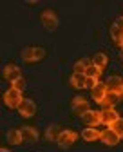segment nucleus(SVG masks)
<instances>
[{"label": "nucleus", "instance_id": "obj_23", "mask_svg": "<svg viewBox=\"0 0 123 152\" xmlns=\"http://www.w3.org/2000/svg\"><path fill=\"white\" fill-rule=\"evenodd\" d=\"M111 129L116 132V134H119V138L123 136V118H118L112 125H111Z\"/></svg>", "mask_w": 123, "mask_h": 152}, {"label": "nucleus", "instance_id": "obj_24", "mask_svg": "<svg viewBox=\"0 0 123 152\" xmlns=\"http://www.w3.org/2000/svg\"><path fill=\"white\" fill-rule=\"evenodd\" d=\"M11 87H13V89H16V91H22V89L26 87V82H24V78H18V80H15V82L11 83Z\"/></svg>", "mask_w": 123, "mask_h": 152}, {"label": "nucleus", "instance_id": "obj_2", "mask_svg": "<svg viewBox=\"0 0 123 152\" xmlns=\"http://www.w3.org/2000/svg\"><path fill=\"white\" fill-rule=\"evenodd\" d=\"M76 140H78V132H74V130H69V129H65V130H62V134L58 136L56 143H58V147H60V148H64V150H65V148L72 147Z\"/></svg>", "mask_w": 123, "mask_h": 152}, {"label": "nucleus", "instance_id": "obj_14", "mask_svg": "<svg viewBox=\"0 0 123 152\" xmlns=\"http://www.w3.org/2000/svg\"><path fill=\"white\" fill-rule=\"evenodd\" d=\"M71 85L74 87V89H85V85H87V76L83 74V72H74L72 76H71Z\"/></svg>", "mask_w": 123, "mask_h": 152}, {"label": "nucleus", "instance_id": "obj_25", "mask_svg": "<svg viewBox=\"0 0 123 152\" xmlns=\"http://www.w3.org/2000/svg\"><path fill=\"white\" fill-rule=\"evenodd\" d=\"M96 83H98V80H94V78H87V85H85V89H94L96 87Z\"/></svg>", "mask_w": 123, "mask_h": 152}, {"label": "nucleus", "instance_id": "obj_4", "mask_svg": "<svg viewBox=\"0 0 123 152\" xmlns=\"http://www.w3.org/2000/svg\"><path fill=\"white\" fill-rule=\"evenodd\" d=\"M22 91H16V89H9L4 92V103L9 107V109H18V105L22 103Z\"/></svg>", "mask_w": 123, "mask_h": 152}, {"label": "nucleus", "instance_id": "obj_1", "mask_svg": "<svg viewBox=\"0 0 123 152\" xmlns=\"http://www.w3.org/2000/svg\"><path fill=\"white\" fill-rule=\"evenodd\" d=\"M45 58V49L44 47H26L22 51V60L27 64H34Z\"/></svg>", "mask_w": 123, "mask_h": 152}, {"label": "nucleus", "instance_id": "obj_15", "mask_svg": "<svg viewBox=\"0 0 123 152\" xmlns=\"http://www.w3.org/2000/svg\"><path fill=\"white\" fill-rule=\"evenodd\" d=\"M105 85H107V91H116V92L123 94V80L119 78V76H111Z\"/></svg>", "mask_w": 123, "mask_h": 152}, {"label": "nucleus", "instance_id": "obj_19", "mask_svg": "<svg viewBox=\"0 0 123 152\" xmlns=\"http://www.w3.org/2000/svg\"><path fill=\"white\" fill-rule=\"evenodd\" d=\"M60 134H62V129H60L58 125H51V127H47V130H45V140L56 141Z\"/></svg>", "mask_w": 123, "mask_h": 152}, {"label": "nucleus", "instance_id": "obj_3", "mask_svg": "<svg viewBox=\"0 0 123 152\" xmlns=\"http://www.w3.org/2000/svg\"><path fill=\"white\" fill-rule=\"evenodd\" d=\"M40 20H42V24H44V27H45L47 31H54V29L58 27V24H60L58 15H56L53 9L42 11V15H40Z\"/></svg>", "mask_w": 123, "mask_h": 152}, {"label": "nucleus", "instance_id": "obj_27", "mask_svg": "<svg viewBox=\"0 0 123 152\" xmlns=\"http://www.w3.org/2000/svg\"><path fill=\"white\" fill-rule=\"evenodd\" d=\"M121 51H123V44H121Z\"/></svg>", "mask_w": 123, "mask_h": 152}, {"label": "nucleus", "instance_id": "obj_6", "mask_svg": "<svg viewBox=\"0 0 123 152\" xmlns=\"http://www.w3.org/2000/svg\"><path fill=\"white\" fill-rule=\"evenodd\" d=\"M16 110L20 112V116H22V118H31V116H34V112H36V105H34V102H33V100L24 98V100H22V103L18 105V109H16Z\"/></svg>", "mask_w": 123, "mask_h": 152}, {"label": "nucleus", "instance_id": "obj_26", "mask_svg": "<svg viewBox=\"0 0 123 152\" xmlns=\"http://www.w3.org/2000/svg\"><path fill=\"white\" fill-rule=\"evenodd\" d=\"M114 26H118L119 29H123V16H119V18H118V20L114 22Z\"/></svg>", "mask_w": 123, "mask_h": 152}, {"label": "nucleus", "instance_id": "obj_8", "mask_svg": "<svg viewBox=\"0 0 123 152\" xmlns=\"http://www.w3.org/2000/svg\"><path fill=\"white\" fill-rule=\"evenodd\" d=\"M2 76H4V80H7V82L13 83L15 80L22 78V72H20V67H18V65L7 64V65H4V69H2Z\"/></svg>", "mask_w": 123, "mask_h": 152}, {"label": "nucleus", "instance_id": "obj_22", "mask_svg": "<svg viewBox=\"0 0 123 152\" xmlns=\"http://www.w3.org/2000/svg\"><path fill=\"white\" fill-rule=\"evenodd\" d=\"M100 74H101V69L100 67H96V65H89L87 67V71H85V76H87V78H94V80H98L100 78Z\"/></svg>", "mask_w": 123, "mask_h": 152}, {"label": "nucleus", "instance_id": "obj_18", "mask_svg": "<svg viewBox=\"0 0 123 152\" xmlns=\"http://www.w3.org/2000/svg\"><path fill=\"white\" fill-rule=\"evenodd\" d=\"M107 64H109V58H107L105 53H98V54H94L92 65H96V67H100L101 71H103V67H107Z\"/></svg>", "mask_w": 123, "mask_h": 152}, {"label": "nucleus", "instance_id": "obj_17", "mask_svg": "<svg viewBox=\"0 0 123 152\" xmlns=\"http://www.w3.org/2000/svg\"><path fill=\"white\" fill-rule=\"evenodd\" d=\"M6 140H7V143H11V145H20L24 140H22V134H20V130L18 129H9L7 132H6Z\"/></svg>", "mask_w": 123, "mask_h": 152}, {"label": "nucleus", "instance_id": "obj_12", "mask_svg": "<svg viewBox=\"0 0 123 152\" xmlns=\"http://www.w3.org/2000/svg\"><path fill=\"white\" fill-rule=\"evenodd\" d=\"M91 94H92V98H94L96 103H101V102H103V98H105V94H107V85L101 83V82H98L96 87L91 91Z\"/></svg>", "mask_w": 123, "mask_h": 152}, {"label": "nucleus", "instance_id": "obj_21", "mask_svg": "<svg viewBox=\"0 0 123 152\" xmlns=\"http://www.w3.org/2000/svg\"><path fill=\"white\" fill-rule=\"evenodd\" d=\"M92 64V60H87V58H81V60H78L76 64H74V72H83L85 74V71H87V67Z\"/></svg>", "mask_w": 123, "mask_h": 152}, {"label": "nucleus", "instance_id": "obj_11", "mask_svg": "<svg viewBox=\"0 0 123 152\" xmlns=\"http://www.w3.org/2000/svg\"><path fill=\"white\" fill-rule=\"evenodd\" d=\"M20 134H22V140H24L26 143H34V141L38 140V130L33 129V127H29V125L20 129Z\"/></svg>", "mask_w": 123, "mask_h": 152}, {"label": "nucleus", "instance_id": "obj_9", "mask_svg": "<svg viewBox=\"0 0 123 152\" xmlns=\"http://www.w3.org/2000/svg\"><path fill=\"white\" fill-rule=\"evenodd\" d=\"M100 140L103 141L105 145H109V147H114V145H118L119 143V134H116V132L111 129V127H107L105 130H101V136H100Z\"/></svg>", "mask_w": 123, "mask_h": 152}, {"label": "nucleus", "instance_id": "obj_16", "mask_svg": "<svg viewBox=\"0 0 123 152\" xmlns=\"http://www.w3.org/2000/svg\"><path fill=\"white\" fill-rule=\"evenodd\" d=\"M100 136H101V130H98L96 127H87L81 132V138L85 141H96V140H100Z\"/></svg>", "mask_w": 123, "mask_h": 152}, {"label": "nucleus", "instance_id": "obj_20", "mask_svg": "<svg viewBox=\"0 0 123 152\" xmlns=\"http://www.w3.org/2000/svg\"><path fill=\"white\" fill-rule=\"evenodd\" d=\"M111 34H112V38H114V42L121 47V44H123V29H119L118 26H111Z\"/></svg>", "mask_w": 123, "mask_h": 152}, {"label": "nucleus", "instance_id": "obj_7", "mask_svg": "<svg viewBox=\"0 0 123 152\" xmlns=\"http://www.w3.org/2000/svg\"><path fill=\"white\" fill-rule=\"evenodd\" d=\"M121 96H123L121 92H116V91H107V94H105L103 102L100 103V105H101V109H114V107L119 103Z\"/></svg>", "mask_w": 123, "mask_h": 152}, {"label": "nucleus", "instance_id": "obj_28", "mask_svg": "<svg viewBox=\"0 0 123 152\" xmlns=\"http://www.w3.org/2000/svg\"><path fill=\"white\" fill-rule=\"evenodd\" d=\"M121 140H123V136H121Z\"/></svg>", "mask_w": 123, "mask_h": 152}, {"label": "nucleus", "instance_id": "obj_5", "mask_svg": "<svg viewBox=\"0 0 123 152\" xmlns=\"http://www.w3.org/2000/svg\"><path fill=\"white\" fill-rule=\"evenodd\" d=\"M71 109H72V112L76 114V116H80V118L83 116L87 110H91L89 102H87L83 96H74V98H72V102H71Z\"/></svg>", "mask_w": 123, "mask_h": 152}, {"label": "nucleus", "instance_id": "obj_10", "mask_svg": "<svg viewBox=\"0 0 123 152\" xmlns=\"http://www.w3.org/2000/svg\"><path fill=\"white\" fill-rule=\"evenodd\" d=\"M81 120L89 127H96V125L101 123V112L100 110H87L83 116H81Z\"/></svg>", "mask_w": 123, "mask_h": 152}, {"label": "nucleus", "instance_id": "obj_13", "mask_svg": "<svg viewBox=\"0 0 123 152\" xmlns=\"http://www.w3.org/2000/svg\"><path fill=\"white\" fill-rule=\"evenodd\" d=\"M118 118L119 116H118V112L114 109H103V110H101V123H103V125H109L111 127Z\"/></svg>", "mask_w": 123, "mask_h": 152}]
</instances>
